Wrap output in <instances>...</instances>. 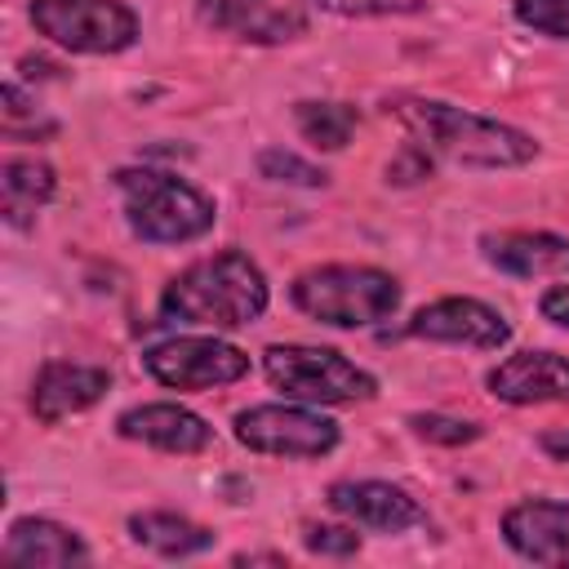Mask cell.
I'll return each instance as SVG.
<instances>
[{
  "label": "cell",
  "instance_id": "cell-3",
  "mask_svg": "<svg viewBox=\"0 0 569 569\" xmlns=\"http://www.w3.org/2000/svg\"><path fill=\"white\" fill-rule=\"evenodd\" d=\"M116 191H120V204H124L133 236L147 244L200 240L218 218V209L204 191H196L191 182H182L164 169H120Z\"/></svg>",
  "mask_w": 569,
  "mask_h": 569
},
{
  "label": "cell",
  "instance_id": "cell-11",
  "mask_svg": "<svg viewBox=\"0 0 569 569\" xmlns=\"http://www.w3.org/2000/svg\"><path fill=\"white\" fill-rule=\"evenodd\" d=\"M111 387V369L80 365V360H49L31 382V413L40 422H62L98 405Z\"/></svg>",
  "mask_w": 569,
  "mask_h": 569
},
{
  "label": "cell",
  "instance_id": "cell-23",
  "mask_svg": "<svg viewBox=\"0 0 569 569\" xmlns=\"http://www.w3.org/2000/svg\"><path fill=\"white\" fill-rule=\"evenodd\" d=\"M409 427L431 445H471L480 436L476 422H462V418H449V413H413Z\"/></svg>",
  "mask_w": 569,
  "mask_h": 569
},
{
  "label": "cell",
  "instance_id": "cell-1",
  "mask_svg": "<svg viewBox=\"0 0 569 569\" xmlns=\"http://www.w3.org/2000/svg\"><path fill=\"white\" fill-rule=\"evenodd\" d=\"M387 116H396L422 151H436L467 169H516L538 156V142L525 129L436 98H396L387 102Z\"/></svg>",
  "mask_w": 569,
  "mask_h": 569
},
{
  "label": "cell",
  "instance_id": "cell-10",
  "mask_svg": "<svg viewBox=\"0 0 569 569\" xmlns=\"http://www.w3.org/2000/svg\"><path fill=\"white\" fill-rule=\"evenodd\" d=\"M329 507L378 533H405L427 525V511L418 507V498H409L400 485H387V480H338L329 485Z\"/></svg>",
  "mask_w": 569,
  "mask_h": 569
},
{
  "label": "cell",
  "instance_id": "cell-6",
  "mask_svg": "<svg viewBox=\"0 0 569 569\" xmlns=\"http://www.w3.org/2000/svg\"><path fill=\"white\" fill-rule=\"evenodd\" d=\"M31 22L71 53H120L138 40V13L124 0H31Z\"/></svg>",
  "mask_w": 569,
  "mask_h": 569
},
{
  "label": "cell",
  "instance_id": "cell-14",
  "mask_svg": "<svg viewBox=\"0 0 569 569\" xmlns=\"http://www.w3.org/2000/svg\"><path fill=\"white\" fill-rule=\"evenodd\" d=\"M489 391L507 405H547L569 400V360L556 351H520L489 369Z\"/></svg>",
  "mask_w": 569,
  "mask_h": 569
},
{
  "label": "cell",
  "instance_id": "cell-7",
  "mask_svg": "<svg viewBox=\"0 0 569 569\" xmlns=\"http://www.w3.org/2000/svg\"><path fill=\"white\" fill-rule=\"evenodd\" d=\"M142 369L173 391H204L227 387L249 373V356L218 338H164L142 351Z\"/></svg>",
  "mask_w": 569,
  "mask_h": 569
},
{
  "label": "cell",
  "instance_id": "cell-15",
  "mask_svg": "<svg viewBox=\"0 0 569 569\" xmlns=\"http://www.w3.org/2000/svg\"><path fill=\"white\" fill-rule=\"evenodd\" d=\"M485 258L520 280L533 276H569V240L551 231H498L480 240Z\"/></svg>",
  "mask_w": 569,
  "mask_h": 569
},
{
  "label": "cell",
  "instance_id": "cell-8",
  "mask_svg": "<svg viewBox=\"0 0 569 569\" xmlns=\"http://www.w3.org/2000/svg\"><path fill=\"white\" fill-rule=\"evenodd\" d=\"M236 440L253 453L320 458L338 445V422L298 405H253L236 413Z\"/></svg>",
  "mask_w": 569,
  "mask_h": 569
},
{
  "label": "cell",
  "instance_id": "cell-17",
  "mask_svg": "<svg viewBox=\"0 0 569 569\" xmlns=\"http://www.w3.org/2000/svg\"><path fill=\"white\" fill-rule=\"evenodd\" d=\"M196 13L213 31H231L244 40H289L302 31L293 9H276L271 0H196Z\"/></svg>",
  "mask_w": 569,
  "mask_h": 569
},
{
  "label": "cell",
  "instance_id": "cell-9",
  "mask_svg": "<svg viewBox=\"0 0 569 569\" xmlns=\"http://www.w3.org/2000/svg\"><path fill=\"white\" fill-rule=\"evenodd\" d=\"M409 338H431V342H462V347H480V351H498L511 338V325L480 298H440L431 307H422L409 329Z\"/></svg>",
  "mask_w": 569,
  "mask_h": 569
},
{
  "label": "cell",
  "instance_id": "cell-22",
  "mask_svg": "<svg viewBox=\"0 0 569 569\" xmlns=\"http://www.w3.org/2000/svg\"><path fill=\"white\" fill-rule=\"evenodd\" d=\"M516 18L542 36L569 40V0H516Z\"/></svg>",
  "mask_w": 569,
  "mask_h": 569
},
{
  "label": "cell",
  "instance_id": "cell-19",
  "mask_svg": "<svg viewBox=\"0 0 569 569\" xmlns=\"http://www.w3.org/2000/svg\"><path fill=\"white\" fill-rule=\"evenodd\" d=\"M53 187H58V182H53V169H49L44 160H36V156H9V160L0 164L4 218H9L13 227H27L31 213H36L40 204H49Z\"/></svg>",
  "mask_w": 569,
  "mask_h": 569
},
{
  "label": "cell",
  "instance_id": "cell-13",
  "mask_svg": "<svg viewBox=\"0 0 569 569\" xmlns=\"http://www.w3.org/2000/svg\"><path fill=\"white\" fill-rule=\"evenodd\" d=\"M116 431L124 440H142L151 449H164V453H200L213 445V427L182 409V405H138V409H124L116 418Z\"/></svg>",
  "mask_w": 569,
  "mask_h": 569
},
{
  "label": "cell",
  "instance_id": "cell-16",
  "mask_svg": "<svg viewBox=\"0 0 569 569\" xmlns=\"http://www.w3.org/2000/svg\"><path fill=\"white\" fill-rule=\"evenodd\" d=\"M4 565H80L89 560V547L76 529L58 525V520H40V516H22L9 525L4 533Z\"/></svg>",
  "mask_w": 569,
  "mask_h": 569
},
{
  "label": "cell",
  "instance_id": "cell-12",
  "mask_svg": "<svg viewBox=\"0 0 569 569\" xmlns=\"http://www.w3.org/2000/svg\"><path fill=\"white\" fill-rule=\"evenodd\" d=\"M502 538L516 556L551 569H569V502H520L502 516Z\"/></svg>",
  "mask_w": 569,
  "mask_h": 569
},
{
  "label": "cell",
  "instance_id": "cell-5",
  "mask_svg": "<svg viewBox=\"0 0 569 569\" xmlns=\"http://www.w3.org/2000/svg\"><path fill=\"white\" fill-rule=\"evenodd\" d=\"M262 373L271 378L276 391L289 400L307 405H347V400H369L378 391L373 373L351 365L333 347H302V342H276L262 351Z\"/></svg>",
  "mask_w": 569,
  "mask_h": 569
},
{
  "label": "cell",
  "instance_id": "cell-4",
  "mask_svg": "<svg viewBox=\"0 0 569 569\" xmlns=\"http://www.w3.org/2000/svg\"><path fill=\"white\" fill-rule=\"evenodd\" d=\"M293 307L333 329H365L400 307V284L378 267H311L293 280Z\"/></svg>",
  "mask_w": 569,
  "mask_h": 569
},
{
  "label": "cell",
  "instance_id": "cell-24",
  "mask_svg": "<svg viewBox=\"0 0 569 569\" xmlns=\"http://www.w3.org/2000/svg\"><path fill=\"white\" fill-rule=\"evenodd\" d=\"M302 542L316 556H356L360 551V533L356 529H342V525H307L302 529Z\"/></svg>",
  "mask_w": 569,
  "mask_h": 569
},
{
  "label": "cell",
  "instance_id": "cell-2",
  "mask_svg": "<svg viewBox=\"0 0 569 569\" xmlns=\"http://www.w3.org/2000/svg\"><path fill=\"white\" fill-rule=\"evenodd\" d=\"M267 311V276L249 253H213L191 262L164 284L160 316L178 325H209V329H240Z\"/></svg>",
  "mask_w": 569,
  "mask_h": 569
},
{
  "label": "cell",
  "instance_id": "cell-21",
  "mask_svg": "<svg viewBox=\"0 0 569 569\" xmlns=\"http://www.w3.org/2000/svg\"><path fill=\"white\" fill-rule=\"evenodd\" d=\"M258 173L271 178V182H293V187H320V182H325V169L307 164L302 156H293V151H284V147L258 151Z\"/></svg>",
  "mask_w": 569,
  "mask_h": 569
},
{
  "label": "cell",
  "instance_id": "cell-26",
  "mask_svg": "<svg viewBox=\"0 0 569 569\" xmlns=\"http://www.w3.org/2000/svg\"><path fill=\"white\" fill-rule=\"evenodd\" d=\"M542 449H547L551 458H569V431H547V436H542Z\"/></svg>",
  "mask_w": 569,
  "mask_h": 569
},
{
  "label": "cell",
  "instance_id": "cell-20",
  "mask_svg": "<svg viewBox=\"0 0 569 569\" xmlns=\"http://www.w3.org/2000/svg\"><path fill=\"white\" fill-rule=\"evenodd\" d=\"M293 120H298V133L320 151H338L356 133V107L347 102H298Z\"/></svg>",
  "mask_w": 569,
  "mask_h": 569
},
{
  "label": "cell",
  "instance_id": "cell-25",
  "mask_svg": "<svg viewBox=\"0 0 569 569\" xmlns=\"http://www.w3.org/2000/svg\"><path fill=\"white\" fill-rule=\"evenodd\" d=\"M538 307H542V316H547L551 325L569 329V284H556V289H547Z\"/></svg>",
  "mask_w": 569,
  "mask_h": 569
},
{
  "label": "cell",
  "instance_id": "cell-18",
  "mask_svg": "<svg viewBox=\"0 0 569 569\" xmlns=\"http://www.w3.org/2000/svg\"><path fill=\"white\" fill-rule=\"evenodd\" d=\"M129 538L164 560H187V556H200L213 547V533L178 511H138L129 516Z\"/></svg>",
  "mask_w": 569,
  "mask_h": 569
}]
</instances>
